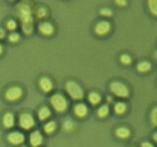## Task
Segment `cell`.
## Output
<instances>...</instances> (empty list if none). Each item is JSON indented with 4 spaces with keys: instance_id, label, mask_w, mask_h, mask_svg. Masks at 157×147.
Segmentation results:
<instances>
[{
    "instance_id": "cell-1",
    "label": "cell",
    "mask_w": 157,
    "mask_h": 147,
    "mask_svg": "<svg viewBox=\"0 0 157 147\" xmlns=\"http://www.w3.org/2000/svg\"><path fill=\"white\" fill-rule=\"evenodd\" d=\"M18 15L23 22V29L25 33L29 34L33 29L31 8L27 3H21L18 7Z\"/></svg>"
},
{
    "instance_id": "cell-2",
    "label": "cell",
    "mask_w": 157,
    "mask_h": 147,
    "mask_svg": "<svg viewBox=\"0 0 157 147\" xmlns=\"http://www.w3.org/2000/svg\"><path fill=\"white\" fill-rule=\"evenodd\" d=\"M66 88H67V91L69 92V94L73 98H75V99H81V98H82L83 92L78 83L74 81H69L66 85Z\"/></svg>"
},
{
    "instance_id": "cell-3",
    "label": "cell",
    "mask_w": 157,
    "mask_h": 147,
    "mask_svg": "<svg viewBox=\"0 0 157 147\" xmlns=\"http://www.w3.org/2000/svg\"><path fill=\"white\" fill-rule=\"evenodd\" d=\"M51 104L59 112H63L67 108V101L62 95L55 94L51 98Z\"/></svg>"
},
{
    "instance_id": "cell-4",
    "label": "cell",
    "mask_w": 157,
    "mask_h": 147,
    "mask_svg": "<svg viewBox=\"0 0 157 147\" xmlns=\"http://www.w3.org/2000/svg\"><path fill=\"white\" fill-rule=\"evenodd\" d=\"M110 88H111V91L114 93V94L120 96V97H126L129 94V90H128V88L123 85L121 82H112L111 85H110Z\"/></svg>"
},
{
    "instance_id": "cell-5",
    "label": "cell",
    "mask_w": 157,
    "mask_h": 147,
    "mask_svg": "<svg viewBox=\"0 0 157 147\" xmlns=\"http://www.w3.org/2000/svg\"><path fill=\"white\" fill-rule=\"evenodd\" d=\"M20 125H21L24 129H31L34 125L33 118L32 117L31 114L24 113V114H22L21 117H20Z\"/></svg>"
},
{
    "instance_id": "cell-6",
    "label": "cell",
    "mask_w": 157,
    "mask_h": 147,
    "mask_svg": "<svg viewBox=\"0 0 157 147\" xmlns=\"http://www.w3.org/2000/svg\"><path fill=\"white\" fill-rule=\"evenodd\" d=\"M22 95V89L19 86H13L9 88L6 92V98L10 101L17 100Z\"/></svg>"
},
{
    "instance_id": "cell-7",
    "label": "cell",
    "mask_w": 157,
    "mask_h": 147,
    "mask_svg": "<svg viewBox=\"0 0 157 147\" xmlns=\"http://www.w3.org/2000/svg\"><path fill=\"white\" fill-rule=\"evenodd\" d=\"M24 139H25L24 135L21 132H18V131L11 132V134H9L8 135V140L13 144H21L24 141Z\"/></svg>"
},
{
    "instance_id": "cell-8",
    "label": "cell",
    "mask_w": 157,
    "mask_h": 147,
    "mask_svg": "<svg viewBox=\"0 0 157 147\" xmlns=\"http://www.w3.org/2000/svg\"><path fill=\"white\" fill-rule=\"evenodd\" d=\"M29 141H31V144L33 147H36L38 145L41 144L42 142V136L41 134L39 132L38 130L36 131H33V134H31V137H29Z\"/></svg>"
},
{
    "instance_id": "cell-9",
    "label": "cell",
    "mask_w": 157,
    "mask_h": 147,
    "mask_svg": "<svg viewBox=\"0 0 157 147\" xmlns=\"http://www.w3.org/2000/svg\"><path fill=\"white\" fill-rule=\"evenodd\" d=\"M110 29V24L107 22H100L96 24L95 27V32L97 34H105L109 32Z\"/></svg>"
},
{
    "instance_id": "cell-10",
    "label": "cell",
    "mask_w": 157,
    "mask_h": 147,
    "mask_svg": "<svg viewBox=\"0 0 157 147\" xmlns=\"http://www.w3.org/2000/svg\"><path fill=\"white\" fill-rule=\"evenodd\" d=\"M39 31H40L43 34H51L53 32V27L50 23H47V22H43L41 24H39L38 26Z\"/></svg>"
},
{
    "instance_id": "cell-11",
    "label": "cell",
    "mask_w": 157,
    "mask_h": 147,
    "mask_svg": "<svg viewBox=\"0 0 157 147\" xmlns=\"http://www.w3.org/2000/svg\"><path fill=\"white\" fill-rule=\"evenodd\" d=\"M39 85L44 91H50L52 89V82L47 77H42L39 81Z\"/></svg>"
},
{
    "instance_id": "cell-12",
    "label": "cell",
    "mask_w": 157,
    "mask_h": 147,
    "mask_svg": "<svg viewBox=\"0 0 157 147\" xmlns=\"http://www.w3.org/2000/svg\"><path fill=\"white\" fill-rule=\"evenodd\" d=\"M3 124L6 127H12L14 125V117L11 113H7L5 114L3 118Z\"/></svg>"
},
{
    "instance_id": "cell-13",
    "label": "cell",
    "mask_w": 157,
    "mask_h": 147,
    "mask_svg": "<svg viewBox=\"0 0 157 147\" xmlns=\"http://www.w3.org/2000/svg\"><path fill=\"white\" fill-rule=\"evenodd\" d=\"M75 113H76V115L78 117H83V116L86 115L87 108L86 105H83V104H78L75 107Z\"/></svg>"
},
{
    "instance_id": "cell-14",
    "label": "cell",
    "mask_w": 157,
    "mask_h": 147,
    "mask_svg": "<svg viewBox=\"0 0 157 147\" xmlns=\"http://www.w3.org/2000/svg\"><path fill=\"white\" fill-rule=\"evenodd\" d=\"M49 116H50V110H49L47 107H43L39 110L38 117L40 120H45L46 118H48Z\"/></svg>"
},
{
    "instance_id": "cell-15",
    "label": "cell",
    "mask_w": 157,
    "mask_h": 147,
    "mask_svg": "<svg viewBox=\"0 0 157 147\" xmlns=\"http://www.w3.org/2000/svg\"><path fill=\"white\" fill-rule=\"evenodd\" d=\"M117 135L119 137H122V138H126L130 135V130L126 129V127H120V129H118L117 131H116Z\"/></svg>"
},
{
    "instance_id": "cell-16",
    "label": "cell",
    "mask_w": 157,
    "mask_h": 147,
    "mask_svg": "<svg viewBox=\"0 0 157 147\" xmlns=\"http://www.w3.org/2000/svg\"><path fill=\"white\" fill-rule=\"evenodd\" d=\"M88 99H90V101L92 103V104H97V103L100 101L101 98H100L99 94H97L95 92H91L90 96H88Z\"/></svg>"
},
{
    "instance_id": "cell-17",
    "label": "cell",
    "mask_w": 157,
    "mask_h": 147,
    "mask_svg": "<svg viewBox=\"0 0 157 147\" xmlns=\"http://www.w3.org/2000/svg\"><path fill=\"white\" fill-rule=\"evenodd\" d=\"M55 127H56L55 122H49L45 125V126H44V130H45L47 134H51V132L55 130Z\"/></svg>"
},
{
    "instance_id": "cell-18",
    "label": "cell",
    "mask_w": 157,
    "mask_h": 147,
    "mask_svg": "<svg viewBox=\"0 0 157 147\" xmlns=\"http://www.w3.org/2000/svg\"><path fill=\"white\" fill-rule=\"evenodd\" d=\"M150 69V64L148 62H141L140 64H139L137 66V70L140 72H146Z\"/></svg>"
},
{
    "instance_id": "cell-19",
    "label": "cell",
    "mask_w": 157,
    "mask_h": 147,
    "mask_svg": "<svg viewBox=\"0 0 157 147\" xmlns=\"http://www.w3.org/2000/svg\"><path fill=\"white\" fill-rule=\"evenodd\" d=\"M115 111L118 113V114H122V113H124L126 111V105L122 102L117 103L115 105Z\"/></svg>"
},
{
    "instance_id": "cell-20",
    "label": "cell",
    "mask_w": 157,
    "mask_h": 147,
    "mask_svg": "<svg viewBox=\"0 0 157 147\" xmlns=\"http://www.w3.org/2000/svg\"><path fill=\"white\" fill-rule=\"evenodd\" d=\"M148 5H149L150 11L152 12V14L157 15V0H150Z\"/></svg>"
},
{
    "instance_id": "cell-21",
    "label": "cell",
    "mask_w": 157,
    "mask_h": 147,
    "mask_svg": "<svg viewBox=\"0 0 157 147\" xmlns=\"http://www.w3.org/2000/svg\"><path fill=\"white\" fill-rule=\"evenodd\" d=\"M108 111H109V109H108L107 106H102L100 109L98 110V115L100 117H105L108 114Z\"/></svg>"
},
{
    "instance_id": "cell-22",
    "label": "cell",
    "mask_w": 157,
    "mask_h": 147,
    "mask_svg": "<svg viewBox=\"0 0 157 147\" xmlns=\"http://www.w3.org/2000/svg\"><path fill=\"white\" fill-rule=\"evenodd\" d=\"M151 121L154 125L157 126V108H154L151 113Z\"/></svg>"
},
{
    "instance_id": "cell-23",
    "label": "cell",
    "mask_w": 157,
    "mask_h": 147,
    "mask_svg": "<svg viewBox=\"0 0 157 147\" xmlns=\"http://www.w3.org/2000/svg\"><path fill=\"white\" fill-rule=\"evenodd\" d=\"M121 61L124 63V64H130L131 61H132V59L129 55H127V54H123V55L121 56Z\"/></svg>"
},
{
    "instance_id": "cell-24",
    "label": "cell",
    "mask_w": 157,
    "mask_h": 147,
    "mask_svg": "<svg viewBox=\"0 0 157 147\" xmlns=\"http://www.w3.org/2000/svg\"><path fill=\"white\" fill-rule=\"evenodd\" d=\"M45 14H46V11H45V9L44 8H38L37 10V12H36V16L38 18H43L44 16H45Z\"/></svg>"
},
{
    "instance_id": "cell-25",
    "label": "cell",
    "mask_w": 157,
    "mask_h": 147,
    "mask_svg": "<svg viewBox=\"0 0 157 147\" xmlns=\"http://www.w3.org/2000/svg\"><path fill=\"white\" fill-rule=\"evenodd\" d=\"M7 27H8V28L9 29H15L16 28V27H17V24H16V22L15 21H13V20H10V21L7 23Z\"/></svg>"
},
{
    "instance_id": "cell-26",
    "label": "cell",
    "mask_w": 157,
    "mask_h": 147,
    "mask_svg": "<svg viewBox=\"0 0 157 147\" xmlns=\"http://www.w3.org/2000/svg\"><path fill=\"white\" fill-rule=\"evenodd\" d=\"M19 38H20V36H19V34H18V33H12V34H10V36H9V39H10L11 41H13V42L18 41V40H19Z\"/></svg>"
},
{
    "instance_id": "cell-27",
    "label": "cell",
    "mask_w": 157,
    "mask_h": 147,
    "mask_svg": "<svg viewBox=\"0 0 157 147\" xmlns=\"http://www.w3.org/2000/svg\"><path fill=\"white\" fill-rule=\"evenodd\" d=\"M101 14L104 15V16H110V15L112 14V12L110 11L109 9H102L101 10Z\"/></svg>"
},
{
    "instance_id": "cell-28",
    "label": "cell",
    "mask_w": 157,
    "mask_h": 147,
    "mask_svg": "<svg viewBox=\"0 0 157 147\" xmlns=\"http://www.w3.org/2000/svg\"><path fill=\"white\" fill-rule=\"evenodd\" d=\"M141 147H153V145L148 143V142H144V143L141 144Z\"/></svg>"
},
{
    "instance_id": "cell-29",
    "label": "cell",
    "mask_w": 157,
    "mask_h": 147,
    "mask_svg": "<svg viewBox=\"0 0 157 147\" xmlns=\"http://www.w3.org/2000/svg\"><path fill=\"white\" fill-rule=\"evenodd\" d=\"M117 4H119V5H126L127 2H126V1H121V0H118V1H117Z\"/></svg>"
},
{
    "instance_id": "cell-30",
    "label": "cell",
    "mask_w": 157,
    "mask_h": 147,
    "mask_svg": "<svg viewBox=\"0 0 157 147\" xmlns=\"http://www.w3.org/2000/svg\"><path fill=\"white\" fill-rule=\"evenodd\" d=\"M4 36H5V32L3 31V29H0V38L4 37Z\"/></svg>"
},
{
    "instance_id": "cell-31",
    "label": "cell",
    "mask_w": 157,
    "mask_h": 147,
    "mask_svg": "<svg viewBox=\"0 0 157 147\" xmlns=\"http://www.w3.org/2000/svg\"><path fill=\"white\" fill-rule=\"evenodd\" d=\"M153 139H154V140H155V141L157 142V132H156V134H155L153 135Z\"/></svg>"
},
{
    "instance_id": "cell-32",
    "label": "cell",
    "mask_w": 157,
    "mask_h": 147,
    "mask_svg": "<svg viewBox=\"0 0 157 147\" xmlns=\"http://www.w3.org/2000/svg\"><path fill=\"white\" fill-rule=\"evenodd\" d=\"M1 52H2V46L0 45V53H1Z\"/></svg>"
},
{
    "instance_id": "cell-33",
    "label": "cell",
    "mask_w": 157,
    "mask_h": 147,
    "mask_svg": "<svg viewBox=\"0 0 157 147\" xmlns=\"http://www.w3.org/2000/svg\"><path fill=\"white\" fill-rule=\"evenodd\" d=\"M24 147H26V146H24Z\"/></svg>"
}]
</instances>
